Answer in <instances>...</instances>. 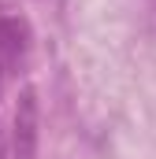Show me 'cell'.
Here are the masks:
<instances>
[{
  "instance_id": "6da1fadb",
  "label": "cell",
  "mask_w": 156,
  "mask_h": 159,
  "mask_svg": "<svg viewBox=\"0 0 156 159\" xmlns=\"http://www.w3.org/2000/svg\"><path fill=\"white\" fill-rule=\"evenodd\" d=\"M37 144H41V107L37 93L26 85L19 93L15 119H11V159H37Z\"/></svg>"
},
{
  "instance_id": "7a4b0ae2",
  "label": "cell",
  "mask_w": 156,
  "mask_h": 159,
  "mask_svg": "<svg viewBox=\"0 0 156 159\" xmlns=\"http://www.w3.org/2000/svg\"><path fill=\"white\" fill-rule=\"evenodd\" d=\"M26 44H30V30L22 19H0V67L7 74L22 63Z\"/></svg>"
},
{
  "instance_id": "3957f363",
  "label": "cell",
  "mask_w": 156,
  "mask_h": 159,
  "mask_svg": "<svg viewBox=\"0 0 156 159\" xmlns=\"http://www.w3.org/2000/svg\"><path fill=\"white\" fill-rule=\"evenodd\" d=\"M0 159H7V144H4V129H0Z\"/></svg>"
},
{
  "instance_id": "277c9868",
  "label": "cell",
  "mask_w": 156,
  "mask_h": 159,
  "mask_svg": "<svg viewBox=\"0 0 156 159\" xmlns=\"http://www.w3.org/2000/svg\"><path fill=\"white\" fill-rule=\"evenodd\" d=\"M4 78H7V70H4V67H0V93H4Z\"/></svg>"
}]
</instances>
